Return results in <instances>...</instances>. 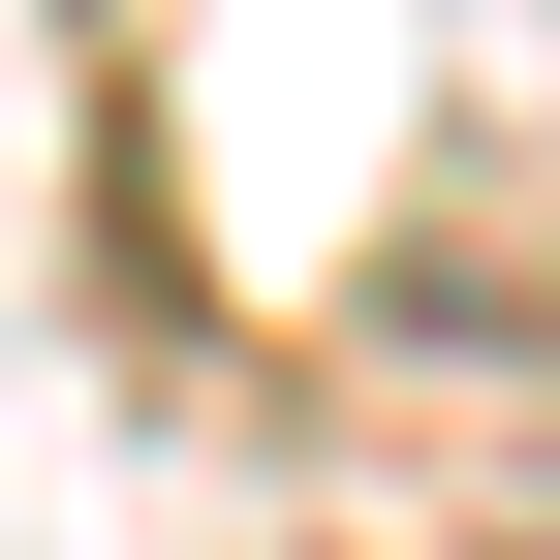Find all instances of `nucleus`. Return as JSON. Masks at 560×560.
I'll list each match as a JSON object with an SVG mask.
<instances>
[{
    "instance_id": "1",
    "label": "nucleus",
    "mask_w": 560,
    "mask_h": 560,
    "mask_svg": "<svg viewBox=\"0 0 560 560\" xmlns=\"http://www.w3.org/2000/svg\"><path fill=\"white\" fill-rule=\"evenodd\" d=\"M499 560H560V529H499Z\"/></svg>"
}]
</instances>
